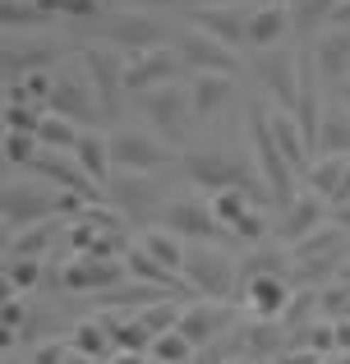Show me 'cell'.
I'll use <instances>...</instances> for the list:
<instances>
[{
  "instance_id": "cell-1",
  "label": "cell",
  "mask_w": 350,
  "mask_h": 364,
  "mask_svg": "<svg viewBox=\"0 0 350 364\" xmlns=\"http://www.w3.org/2000/svg\"><path fill=\"white\" fill-rule=\"evenodd\" d=\"M88 203H92V198L51 185L46 176L9 180V185H5V226H9V231H23V226L46 222V217H79Z\"/></svg>"
},
{
  "instance_id": "cell-2",
  "label": "cell",
  "mask_w": 350,
  "mask_h": 364,
  "mask_svg": "<svg viewBox=\"0 0 350 364\" xmlns=\"http://www.w3.org/2000/svg\"><path fill=\"white\" fill-rule=\"evenodd\" d=\"M180 166H185V176L194 180L198 189H207V194H217V189H244V194H253V198H272L263 171L249 166V161H240V157H231V152H222V148L185 152Z\"/></svg>"
},
{
  "instance_id": "cell-3",
  "label": "cell",
  "mask_w": 350,
  "mask_h": 364,
  "mask_svg": "<svg viewBox=\"0 0 350 364\" xmlns=\"http://www.w3.org/2000/svg\"><path fill=\"white\" fill-rule=\"evenodd\" d=\"M185 282H189V291L207 295V300H235V291H240V258L226 254L222 240H189Z\"/></svg>"
},
{
  "instance_id": "cell-4",
  "label": "cell",
  "mask_w": 350,
  "mask_h": 364,
  "mask_svg": "<svg viewBox=\"0 0 350 364\" xmlns=\"http://www.w3.org/2000/svg\"><path fill=\"white\" fill-rule=\"evenodd\" d=\"M249 139H253V166L263 171V180H268V194L277 208H286L290 198L300 194L295 176L300 171L290 166V157L281 152L277 134H272V120H268V107L263 102H253V116H249Z\"/></svg>"
},
{
  "instance_id": "cell-5",
  "label": "cell",
  "mask_w": 350,
  "mask_h": 364,
  "mask_svg": "<svg viewBox=\"0 0 350 364\" xmlns=\"http://www.w3.org/2000/svg\"><path fill=\"white\" fill-rule=\"evenodd\" d=\"M143 116L148 124H153L157 134H162L166 143H185L189 139V129L198 124L194 116V97H189V83H162V88H153V92H143Z\"/></svg>"
},
{
  "instance_id": "cell-6",
  "label": "cell",
  "mask_w": 350,
  "mask_h": 364,
  "mask_svg": "<svg viewBox=\"0 0 350 364\" xmlns=\"http://www.w3.org/2000/svg\"><path fill=\"white\" fill-rule=\"evenodd\" d=\"M46 111L70 116L79 124L106 116V107H102V97H97V88H92V79H88V70H83L79 55H74L70 65H55V92H51V102H46Z\"/></svg>"
},
{
  "instance_id": "cell-7",
  "label": "cell",
  "mask_w": 350,
  "mask_h": 364,
  "mask_svg": "<svg viewBox=\"0 0 350 364\" xmlns=\"http://www.w3.org/2000/svg\"><path fill=\"white\" fill-rule=\"evenodd\" d=\"M157 226L185 235V240H231V231L222 226V217L212 213V198H194V194H175L162 203L157 213Z\"/></svg>"
},
{
  "instance_id": "cell-8",
  "label": "cell",
  "mask_w": 350,
  "mask_h": 364,
  "mask_svg": "<svg viewBox=\"0 0 350 364\" xmlns=\"http://www.w3.org/2000/svg\"><path fill=\"white\" fill-rule=\"evenodd\" d=\"M111 152H116V171H166L185 157V152H175V143H166L162 134H148V129L111 134Z\"/></svg>"
},
{
  "instance_id": "cell-9",
  "label": "cell",
  "mask_w": 350,
  "mask_h": 364,
  "mask_svg": "<svg viewBox=\"0 0 350 364\" xmlns=\"http://www.w3.org/2000/svg\"><path fill=\"white\" fill-rule=\"evenodd\" d=\"M185 55L175 51V42H162V46H148V51H129L125 55V88L129 92H153L162 83H175L185 79Z\"/></svg>"
},
{
  "instance_id": "cell-10",
  "label": "cell",
  "mask_w": 350,
  "mask_h": 364,
  "mask_svg": "<svg viewBox=\"0 0 350 364\" xmlns=\"http://www.w3.org/2000/svg\"><path fill=\"white\" fill-rule=\"evenodd\" d=\"M295 300V277L286 272H263V277H244L240 291H235V304L249 309L253 318H268V323H281Z\"/></svg>"
},
{
  "instance_id": "cell-11",
  "label": "cell",
  "mask_w": 350,
  "mask_h": 364,
  "mask_svg": "<svg viewBox=\"0 0 350 364\" xmlns=\"http://www.w3.org/2000/svg\"><path fill=\"white\" fill-rule=\"evenodd\" d=\"M129 282V267H125V254L120 258H106V254H70V263L60 267V286L74 295H102L111 286Z\"/></svg>"
},
{
  "instance_id": "cell-12",
  "label": "cell",
  "mask_w": 350,
  "mask_h": 364,
  "mask_svg": "<svg viewBox=\"0 0 350 364\" xmlns=\"http://www.w3.org/2000/svg\"><path fill=\"white\" fill-rule=\"evenodd\" d=\"M153 176H157V171H120V176L106 185V198L125 217H134V222H157L166 185H157Z\"/></svg>"
},
{
  "instance_id": "cell-13",
  "label": "cell",
  "mask_w": 350,
  "mask_h": 364,
  "mask_svg": "<svg viewBox=\"0 0 350 364\" xmlns=\"http://www.w3.org/2000/svg\"><path fill=\"white\" fill-rule=\"evenodd\" d=\"M175 51L185 55L189 74H240V55H235V46H226L222 37H212L207 28H189V33H180Z\"/></svg>"
},
{
  "instance_id": "cell-14",
  "label": "cell",
  "mask_w": 350,
  "mask_h": 364,
  "mask_svg": "<svg viewBox=\"0 0 350 364\" xmlns=\"http://www.w3.org/2000/svg\"><path fill=\"white\" fill-rule=\"evenodd\" d=\"M300 74H305V55H300V51H290V46H268V51H263L258 79H263V88L272 92L277 107L295 111V102H300Z\"/></svg>"
},
{
  "instance_id": "cell-15",
  "label": "cell",
  "mask_w": 350,
  "mask_h": 364,
  "mask_svg": "<svg viewBox=\"0 0 350 364\" xmlns=\"http://www.w3.org/2000/svg\"><path fill=\"white\" fill-rule=\"evenodd\" d=\"M125 55L129 51H120V46H111V42H97V46H83V51H79V60H83V70H88V79H92V88H97L102 107H106V116L120 107V88H125Z\"/></svg>"
},
{
  "instance_id": "cell-16",
  "label": "cell",
  "mask_w": 350,
  "mask_h": 364,
  "mask_svg": "<svg viewBox=\"0 0 350 364\" xmlns=\"http://www.w3.org/2000/svg\"><path fill=\"white\" fill-rule=\"evenodd\" d=\"M231 328H235V300H194L180 314V332H185L198 350L222 341Z\"/></svg>"
},
{
  "instance_id": "cell-17",
  "label": "cell",
  "mask_w": 350,
  "mask_h": 364,
  "mask_svg": "<svg viewBox=\"0 0 350 364\" xmlns=\"http://www.w3.org/2000/svg\"><path fill=\"white\" fill-rule=\"evenodd\" d=\"M102 33H106V42H111V46H120V51H148V46H162V42H166L162 18L148 14L143 5H138V9H120V14H111Z\"/></svg>"
},
{
  "instance_id": "cell-18",
  "label": "cell",
  "mask_w": 350,
  "mask_h": 364,
  "mask_svg": "<svg viewBox=\"0 0 350 364\" xmlns=\"http://www.w3.org/2000/svg\"><path fill=\"white\" fill-rule=\"evenodd\" d=\"M28 171H33V176H46L51 185H60V189H74V194L92 198V203H102V198H106V189H102L97 180H92L88 171L79 166V157H74V152H55V148H42V152H37V161H33Z\"/></svg>"
},
{
  "instance_id": "cell-19",
  "label": "cell",
  "mask_w": 350,
  "mask_h": 364,
  "mask_svg": "<svg viewBox=\"0 0 350 364\" xmlns=\"http://www.w3.org/2000/svg\"><path fill=\"white\" fill-rule=\"evenodd\" d=\"M327 213H332V203H327V198L318 194V189L300 185V194L290 198V203L281 208V217H277V240H281V245L305 240L309 231H318V226L327 222Z\"/></svg>"
},
{
  "instance_id": "cell-20",
  "label": "cell",
  "mask_w": 350,
  "mask_h": 364,
  "mask_svg": "<svg viewBox=\"0 0 350 364\" xmlns=\"http://www.w3.org/2000/svg\"><path fill=\"white\" fill-rule=\"evenodd\" d=\"M249 18H253V5H198L194 9V28H207L235 51L249 46Z\"/></svg>"
},
{
  "instance_id": "cell-21",
  "label": "cell",
  "mask_w": 350,
  "mask_h": 364,
  "mask_svg": "<svg viewBox=\"0 0 350 364\" xmlns=\"http://www.w3.org/2000/svg\"><path fill=\"white\" fill-rule=\"evenodd\" d=\"M189 97H194L198 124L217 120L235 97V74H189Z\"/></svg>"
},
{
  "instance_id": "cell-22",
  "label": "cell",
  "mask_w": 350,
  "mask_h": 364,
  "mask_svg": "<svg viewBox=\"0 0 350 364\" xmlns=\"http://www.w3.org/2000/svg\"><path fill=\"white\" fill-rule=\"evenodd\" d=\"M290 28H295V9H290L286 0H263V5H253V18H249V46L268 51Z\"/></svg>"
},
{
  "instance_id": "cell-23",
  "label": "cell",
  "mask_w": 350,
  "mask_h": 364,
  "mask_svg": "<svg viewBox=\"0 0 350 364\" xmlns=\"http://www.w3.org/2000/svg\"><path fill=\"white\" fill-rule=\"evenodd\" d=\"M65 226H70V217H46L23 231H9V258H42L55 240H65Z\"/></svg>"
},
{
  "instance_id": "cell-24",
  "label": "cell",
  "mask_w": 350,
  "mask_h": 364,
  "mask_svg": "<svg viewBox=\"0 0 350 364\" xmlns=\"http://www.w3.org/2000/svg\"><path fill=\"white\" fill-rule=\"evenodd\" d=\"M346 161H350V152H318L305 171V185L318 189L332 208L341 203V189H346Z\"/></svg>"
},
{
  "instance_id": "cell-25",
  "label": "cell",
  "mask_w": 350,
  "mask_h": 364,
  "mask_svg": "<svg viewBox=\"0 0 350 364\" xmlns=\"http://www.w3.org/2000/svg\"><path fill=\"white\" fill-rule=\"evenodd\" d=\"M74 157H79V166L88 171V176L97 180L102 189L116 180V152H111V139H106V134L83 129V139H79V148H74Z\"/></svg>"
},
{
  "instance_id": "cell-26",
  "label": "cell",
  "mask_w": 350,
  "mask_h": 364,
  "mask_svg": "<svg viewBox=\"0 0 350 364\" xmlns=\"http://www.w3.org/2000/svg\"><path fill=\"white\" fill-rule=\"evenodd\" d=\"M314 65H318V74H323V83L350 79V28H337L327 42L314 46Z\"/></svg>"
},
{
  "instance_id": "cell-27",
  "label": "cell",
  "mask_w": 350,
  "mask_h": 364,
  "mask_svg": "<svg viewBox=\"0 0 350 364\" xmlns=\"http://www.w3.org/2000/svg\"><path fill=\"white\" fill-rule=\"evenodd\" d=\"M314 152H350V107L346 102H327Z\"/></svg>"
},
{
  "instance_id": "cell-28",
  "label": "cell",
  "mask_w": 350,
  "mask_h": 364,
  "mask_svg": "<svg viewBox=\"0 0 350 364\" xmlns=\"http://www.w3.org/2000/svg\"><path fill=\"white\" fill-rule=\"evenodd\" d=\"M70 341L83 350V355H92V360H111V355H116V337H111V323L102 318V314H97V318L74 323Z\"/></svg>"
},
{
  "instance_id": "cell-29",
  "label": "cell",
  "mask_w": 350,
  "mask_h": 364,
  "mask_svg": "<svg viewBox=\"0 0 350 364\" xmlns=\"http://www.w3.org/2000/svg\"><path fill=\"white\" fill-rule=\"evenodd\" d=\"M138 240L148 245V254H157V258H162V263L171 267V272L185 277V258H189V240H185V235L166 231V226H148V231L138 235Z\"/></svg>"
},
{
  "instance_id": "cell-30",
  "label": "cell",
  "mask_w": 350,
  "mask_h": 364,
  "mask_svg": "<svg viewBox=\"0 0 350 364\" xmlns=\"http://www.w3.org/2000/svg\"><path fill=\"white\" fill-rule=\"evenodd\" d=\"M37 139H42V148H55V152H74L83 139V124L70 120V116H55V111H46L42 129H37Z\"/></svg>"
},
{
  "instance_id": "cell-31",
  "label": "cell",
  "mask_w": 350,
  "mask_h": 364,
  "mask_svg": "<svg viewBox=\"0 0 350 364\" xmlns=\"http://www.w3.org/2000/svg\"><path fill=\"white\" fill-rule=\"evenodd\" d=\"M51 92H55V70H28L23 79L9 83V97L33 102V107H46V102H51Z\"/></svg>"
},
{
  "instance_id": "cell-32",
  "label": "cell",
  "mask_w": 350,
  "mask_h": 364,
  "mask_svg": "<svg viewBox=\"0 0 350 364\" xmlns=\"http://www.w3.org/2000/svg\"><path fill=\"white\" fill-rule=\"evenodd\" d=\"M46 277V263L42 258H9L5 263V291H18V295H33Z\"/></svg>"
},
{
  "instance_id": "cell-33",
  "label": "cell",
  "mask_w": 350,
  "mask_h": 364,
  "mask_svg": "<svg viewBox=\"0 0 350 364\" xmlns=\"http://www.w3.org/2000/svg\"><path fill=\"white\" fill-rule=\"evenodd\" d=\"M180 314H185L180 295H162V300H153V304H138V318L153 328V337H162V332L180 328Z\"/></svg>"
},
{
  "instance_id": "cell-34",
  "label": "cell",
  "mask_w": 350,
  "mask_h": 364,
  "mask_svg": "<svg viewBox=\"0 0 350 364\" xmlns=\"http://www.w3.org/2000/svg\"><path fill=\"white\" fill-rule=\"evenodd\" d=\"M157 364H194V355H198V346L185 337L180 328H171V332H162V337L153 341V350H148Z\"/></svg>"
},
{
  "instance_id": "cell-35",
  "label": "cell",
  "mask_w": 350,
  "mask_h": 364,
  "mask_svg": "<svg viewBox=\"0 0 350 364\" xmlns=\"http://www.w3.org/2000/svg\"><path fill=\"white\" fill-rule=\"evenodd\" d=\"M37 152H42V139L28 129H5V161L9 166H33Z\"/></svg>"
},
{
  "instance_id": "cell-36",
  "label": "cell",
  "mask_w": 350,
  "mask_h": 364,
  "mask_svg": "<svg viewBox=\"0 0 350 364\" xmlns=\"http://www.w3.org/2000/svg\"><path fill=\"white\" fill-rule=\"evenodd\" d=\"M42 120H46V107H33V102H18V97L5 102V129L37 134V129H42Z\"/></svg>"
},
{
  "instance_id": "cell-37",
  "label": "cell",
  "mask_w": 350,
  "mask_h": 364,
  "mask_svg": "<svg viewBox=\"0 0 350 364\" xmlns=\"http://www.w3.org/2000/svg\"><path fill=\"white\" fill-rule=\"evenodd\" d=\"M23 318H28V295L5 291V309H0V323H5V346L14 337H23Z\"/></svg>"
},
{
  "instance_id": "cell-38",
  "label": "cell",
  "mask_w": 350,
  "mask_h": 364,
  "mask_svg": "<svg viewBox=\"0 0 350 364\" xmlns=\"http://www.w3.org/2000/svg\"><path fill=\"white\" fill-rule=\"evenodd\" d=\"M33 364H97V360L83 355V350L74 346L70 337H65V341H46V346L37 350V360H33Z\"/></svg>"
},
{
  "instance_id": "cell-39",
  "label": "cell",
  "mask_w": 350,
  "mask_h": 364,
  "mask_svg": "<svg viewBox=\"0 0 350 364\" xmlns=\"http://www.w3.org/2000/svg\"><path fill=\"white\" fill-rule=\"evenodd\" d=\"M0 18H5V28H28V23H42V18H51V14H46L42 5H33V0H5Z\"/></svg>"
},
{
  "instance_id": "cell-40",
  "label": "cell",
  "mask_w": 350,
  "mask_h": 364,
  "mask_svg": "<svg viewBox=\"0 0 350 364\" xmlns=\"http://www.w3.org/2000/svg\"><path fill=\"white\" fill-rule=\"evenodd\" d=\"M290 9H295L300 28H314V23H323V18H332L337 0H305V5H290Z\"/></svg>"
},
{
  "instance_id": "cell-41",
  "label": "cell",
  "mask_w": 350,
  "mask_h": 364,
  "mask_svg": "<svg viewBox=\"0 0 350 364\" xmlns=\"http://www.w3.org/2000/svg\"><path fill=\"white\" fill-rule=\"evenodd\" d=\"M277 364H327V355H318V350H309V346H295V341H286V350L277 355Z\"/></svg>"
},
{
  "instance_id": "cell-42",
  "label": "cell",
  "mask_w": 350,
  "mask_h": 364,
  "mask_svg": "<svg viewBox=\"0 0 350 364\" xmlns=\"http://www.w3.org/2000/svg\"><path fill=\"white\" fill-rule=\"evenodd\" d=\"M106 364H153V355H148V350H116Z\"/></svg>"
},
{
  "instance_id": "cell-43",
  "label": "cell",
  "mask_w": 350,
  "mask_h": 364,
  "mask_svg": "<svg viewBox=\"0 0 350 364\" xmlns=\"http://www.w3.org/2000/svg\"><path fill=\"white\" fill-rule=\"evenodd\" d=\"M327 23H332V28H350V0H337V9H332Z\"/></svg>"
},
{
  "instance_id": "cell-44",
  "label": "cell",
  "mask_w": 350,
  "mask_h": 364,
  "mask_svg": "<svg viewBox=\"0 0 350 364\" xmlns=\"http://www.w3.org/2000/svg\"><path fill=\"white\" fill-rule=\"evenodd\" d=\"M337 346H341V355H350V314L337 318Z\"/></svg>"
},
{
  "instance_id": "cell-45",
  "label": "cell",
  "mask_w": 350,
  "mask_h": 364,
  "mask_svg": "<svg viewBox=\"0 0 350 364\" xmlns=\"http://www.w3.org/2000/svg\"><path fill=\"white\" fill-rule=\"evenodd\" d=\"M194 5H249V0H194Z\"/></svg>"
},
{
  "instance_id": "cell-46",
  "label": "cell",
  "mask_w": 350,
  "mask_h": 364,
  "mask_svg": "<svg viewBox=\"0 0 350 364\" xmlns=\"http://www.w3.org/2000/svg\"><path fill=\"white\" fill-rule=\"evenodd\" d=\"M337 92H341V102L350 107V79H341V83H337Z\"/></svg>"
},
{
  "instance_id": "cell-47",
  "label": "cell",
  "mask_w": 350,
  "mask_h": 364,
  "mask_svg": "<svg viewBox=\"0 0 350 364\" xmlns=\"http://www.w3.org/2000/svg\"><path fill=\"white\" fill-rule=\"evenodd\" d=\"M341 203H350V161H346V189H341ZM337 203V208H341Z\"/></svg>"
},
{
  "instance_id": "cell-48",
  "label": "cell",
  "mask_w": 350,
  "mask_h": 364,
  "mask_svg": "<svg viewBox=\"0 0 350 364\" xmlns=\"http://www.w3.org/2000/svg\"><path fill=\"white\" fill-rule=\"evenodd\" d=\"M134 5H185V0H134Z\"/></svg>"
},
{
  "instance_id": "cell-49",
  "label": "cell",
  "mask_w": 350,
  "mask_h": 364,
  "mask_svg": "<svg viewBox=\"0 0 350 364\" xmlns=\"http://www.w3.org/2000/svg\"><path fill=\"white\" fill-rule=\"evenodd\" d=\"M226 364H258V360H253V355H231Z\"/></svg>"
},
{
  "instance_id": "cell-50",
  "label": "cell",
  "mask_w": 350,
  "mask_h": 364,
  "mask_svg": "<svg viewBox=\"0 0 350 364\" xmlns=\"http://www.w3.org/2000/svg\"><path fill=\"white\" fill-rule=\"evenodd\" d=\"M286 5H305V0H286Z\"/></svg>"
},
{
  "instance_id": "cell-51",
  "label": "cell",
  "mask_w": 350,
  "mask_h": 364,
  "mask_svg": "<svg viewBox=\"0 0 350 364\" xmlns=\"http://www.w3.org/2000/svg\"><path fill=\"white\" fill-rule=\"evenodd\" d=\"M346 314H350V300H346ZM346 314H341V318H346Z\"/></svg>"
},
{
  "instance_id": "cell-52",
  "label": "cell",
  "mask_w": 350,
  "mask_h": 364,
  "mask_svg": "<svg viewBox=\"0 0 350 364\" xmlns=\"http://www.w3.org/2000/svg\"><path fill=\"white\" fill-rule=\"evenodd\" d=\"M153 364H157V360H153Z\"/></svg>"
}]
</instances>
